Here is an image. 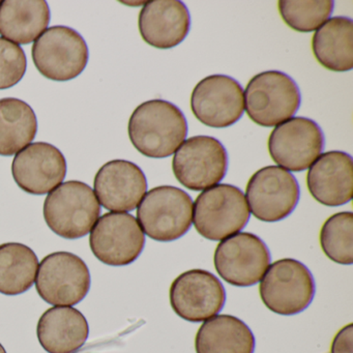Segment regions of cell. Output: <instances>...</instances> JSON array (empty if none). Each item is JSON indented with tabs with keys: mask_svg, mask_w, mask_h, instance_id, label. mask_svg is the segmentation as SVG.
<instances>
[{
	"mask_svg": "<svg viewBox=\"0 0 353 353\" xmlns=\"http://www.w3.org/2000/svg\"><path fill=\"white\" fill-rule=\"evenodd\" d=\"M137 219L148 237L161 243H170L183 237L191 228L193 200L179 188H154L138 206Z\"/></svg>",
	"mask_w": 353,
	"mask_h": 353,
	"instance_id": "3957f363",
	"label": "cell"
},
{
	"mask_svg": "<svg viewBox=\"0 0 353 353\" xmlns=\"http://www.w3.org/2000/svg\"><path fill=\"white\" fill-rule=\"evenodd\" d=\"M188 121L183 111L168 101L142 103L130 117L128 132L134 148L152 159L168 158L188 136Z\"/></svg>",
	"mask_w": 353,
	"mask_h": 353,
	"instance_id": "6da1fadb",
	"label": "cell"
},
{
	"mask_svg": "<svg viewBox=\"0 0 353 353\" xmlns=\"http://www.w3.org/2000/svg\"><path fill=\"white\" fill-rule=\"evenodd\" d=\"M173 311L189 322H203L220 313L226 301L222 282L212 272L191 270L179 274L170 287Z\"/></svg>",
	"mask_w": 353,
	"mask_h": 353,
	"instance_id": "5bb4252c",
	"label": "cell"
},
{
	"mask_svg": "<svg viewBox=\"0 0 353 353\" xmlns=\"http://www.w3.org/2000/svg\"><path fill=\"white\" fill-rule=\"evenodd\" d=\"M228 163V154L221 141L210 136H195L183 141L175 152L172 169L183 187L204 191L224 179Z\"/></svg>",
	"mask_w": 353,
	"mask_h": 353,
	"instance_id": "9c48e42d",
	"label": "cell"
},
{
	"mask_svg": "<svg viewBox=\"0 0 353 353\" xmlns=\"http://www.w3.org/2000/svg\"><path fill=\"white\" fill-rule=\"evenodd\" d=\"M43 212L46 224L55 234L77 239L92 231L100 216L101 205L90 185L69 181L48 194Z\"/></svg>",
	"mask_w": 353,
	"mask_h": 353,
	"instance_id": "7a4b0ae2",
	"label": "cell"
},
{
	"mask_svg": "<svg viewBox=\"0 0 353 353\" xmlns=\"http://www.w3.org/2000/svg\"><path fill=\"white\" fill-rule=\"evenodd\" d=\"M266 243L256 234L239 232L223 239L214 255V268L223 280L237 287L257 284L270 266Z\"/></svg>",
	"mask_w": 353,
	"mask_h": 353,
	"instance_id": "8fae6325",
	"label": "cell"
},
{
	"mask_svg": "<svg viewBox=\"0 0 353 353\" xmlns=\"http://www.w3.org/2000/svg\"><path fill=\"white\" fill-rule=\"evenodd\" d=\"M320 245L328 259L343 265L353 263V214H332L320 231Z\"/></svg>",
	"mask_w": 353,
	"mask_h": 353,
	"instance_id": "484cf974",
	"label": "cell"
},
{
	"mask_svg": "<svg viewBox=\"0 0 353 353\" xmlns=\"http://www.w3.org/2000/svg\"><path fill=\"white\" fill-rule=\"evenodd\" d=\"M32 61L47 79L65 82L81 75L88 63V44L79 32L68 26L45 30L32 49Z\"/></svg>",
	"mask_w": 353,
	"mask_h": 353,
	"instance_id": "52a82bcc",
	"label": "cell"
},
{
	"mask_svg": "<svg viewBox=\"0 0 353 353\" xmlns=\"http://www.w3.org/2000/svg\"><path fill=\"white\" fill-rule=\"evenodd\" d=\"M278 7L281 17L289 28L299 32H311L330 19L334 3L332 0H281Z\"/></svg>",
	"mask_w": 353,
	"mask_h": 353,
	"instance_id": "4316f807",
	"label": "cell"
},
{
	"mask_svg": "<svg viewBox=\"0 0 353 353\" xmlns=\"http://www.w3.org/2000/svg\"><path fill=\"white\" fill-rule=\"evenodd\" d=\"M193 222L201 236L219 241L247 226L250 210L243 191L221 183L202 192L193 204Z\"/></svg>",
	"mask_w": 353,
	"mask_h": 353,
	"instance_id": "277c9868",
	"label": "cell"
},
{
	"mask_svg": "<svg viewBox=\"0 0 353 353\" xmlns=\"http://www.w3.org/2000/svg\"><path fill=\"white\" fill-rule=\"evenodd\" d=\"M63 152L47 142H34L16 154L12 164L14 181L32 195H45L63 183L67 175Z\"/></svg>",
	"mask_w": 353,
	"mask_h": 353,
	"instance_id": "2e32d148",
	"label": "cell"
},
{
	"mask_svg": "<svg viewBox=\"0 0 353 353\" xmlns=\"http://www.w3.org/2000/svg\"><path fill=\"white\" fill-rule=\"evenodd\" d=\"M37 334L48 353H77L88 340L90 326L79 310L53 307L41 316Z\"/></svg>",
	"mask_w": 353,
	"mask_h": 353,
	"instance_id": "ffe728a7",
	"label": "cell"
},
{
	"mask_svg": "<svg viewBox=\"0 0 353 353\" xmlns=\"http://www.w3.org/2000/svg\"><path fill=\"white\" fill-rule=\"evenodd\" d=\"M28 59L20 45L0 37V90L13 88L26 73Z\"/></svg>",
	"mask_w": 353,
	"mask_h": 353,
	"instance_id": "83f0119b",
	"label": "cell"
},
{
	"mask_svg": "<svg viewBox=\"0 0 353 353\" xmlns=\"http://www.w3.org/2000/svg\"><path fill=\"white\" fill-rule=\"evenodd\" d=\"M196 353H254L251 328L232 315H216L204 321L195 339Z\"/></svg>",
	"mask_w": 353,
	"mask_h": 353,
	"instance_id": "7402d4cb",
	"label": "cell"
},
{
	"mask_svg": "<svg viewBox=\"0 0 353 353\" xmlns=\"http://www.w3.org/2000/svg\"><path fill=\"white\" fill-rule=\"evenodd\" d=\"M45 0L0 1V36L17 45L36 42L50 23Z\"/></svg>",
	"mask_w": 353,
	"mask_h": 353,
	"instance_id": "44dd1931",
	"label": "cell"
},
{
	"mask_svg": "<svg viewBox=\"0 0 353 353\" xmlns=\"http://www.w3.org/2000/svg\"><path fill=\"white\" fill-rule=\"evenodd\" d=\"M248 117L264 128L290 119L301 107V94L294 80L280 71L254 76L243 94Z\"/></svg>",
	"mask_w": 353,
	"mask_h": 353,
	"instance_id": "5b68a950",
	"label": "cell"
},
{
	"mask_svg": "<svg viewBox=\"0 0 353 353\" xmlns=\"http://www.w3.org/2000/svg\"><path fill=\"white\" fill-rule=\"evenodd\" d=\"M138 24L144 42L154 48L171 49L187 38L191 16L183 1L152 0L144 5Z\"/></svg>",
	"mask_w": 353,
	"mask_h": 353,
	"instance_id": "d6986e66",
	"label": "cell"
},
{
	"mask_svg": "<svg viewBox=\"0 0 353 353\" xmlns=\"http://www.w3.org/2000/svg\"><path fill=\"white\" fill-rule=\"evenodd\" d=\"M99 203L111 212H132L148 191V179L138 165L114 160L103 165L94 181Z\"/></svg>",
	"mask_w": 353,
	"mask_h": 353,
	"instance_id": "e0dca14e",
	"label": "cell"
},
{
	"mask_svg": "<svg viewBox=\"0 0 353 353\" xmlns=\"http://www.w3.org/2000/svg\"><path fill=\"white\" fill-rule=\"evenodd\" d=\"M352 346L353 325L350 323L339 330L332 340L330 353H352Z\"/></svg>",
	"mask_w": 353,
	"mask_h": 353,
	"instance_id": "f1b7e54d",
	"label": "cell"
},
{
	"mask_svg": "<svg viewBox=\"0 0 353 353\" xmlns=\"http://www.w3.org/2000/svg\"><path fill=\"white\" fill-rule=\"evenodd\" d=\"M301 190L292 173L280 166L259 169L248 181L245 197L249 210L262 222L284 220L292 214Z\"/></svg>",
	"mask_w": 353,
	"mask_h": 353,
	"instance_id": "30bf717a",
	"label": "cell"
},
{
	"mask_svg": "<svg viewBox=\"0 0 353 353\" xmlns=\"http://www.w3.org/2000/svg\"><path fill=\"white\" fill-rule=\"evenodd\" d=\"M36 288L50 305H75L90 289V272L85 262L70 252L49 254L39 264Z\"/></svg>",
	"mask_w": 353,
	"mask_h": 353,
	"instance_id": "ba28073f",
	"label": "cell"
},
{
	"mask_svg": "<svg viewBox=\"0 0 353 353\" xmlns=\"http://www.w3.org/2000/svg\"><path fill=\"white\" fill-rule=\"evenodd\" d=\"M259 286L262 303L270 311L292 316L305 311L315 296V281L299 260L284 258L268 266Z\"/></svg>",
	"mask_w": 353,
	"mask_h": 353,
	"instance_id": "8992f818",
	"label": "cell"
},
{
	"mask_svg": "<svg viewBox=\"0 0 353 353\" xmlns=\"http://www.w3.org/2000/svg\"><path fill=\"white\" fill-rule=\"evenodd\" d=\"M307 185L312 197L325 206H341L353 196V161L350 154L332 150L319 156L310 167Z\"/></svg>",
	"mask_w": 353,
	"mask_h": 353,
	"instance_id": "ac0fdd59",
	"label": "cell"
},
{
	"mask_svg": "<svg viewBox=\"0 0 353 353\" xmlns=\"http://www.w3.org/2000/svg\"><path fill=\"white\" fill-rule=\"evenodd\" d=\"M39 260L28 245L19 243L0 245V293L18 295L32 288Z\"/></svg>",
	"mask_w": 353,
	"mask_h": 353,
	"instance_id": "d4e9b609",
	"label": "cell"
},
{
	"mask_svg": "<svg viewBox=\"0 0 353 353\" xmlns=\"http://www.w3.org/2000/svg\"><path fill=\"white\" fill-rule=\"evenodd\" d=\"M34 109L16 98L0 100V156H13L30 145L37 136Z\"/></svg>",
	"mask_w": 353,
	"mask_h": 353,
	"instance_id": "cb8c5ba5",
	"label": "cell"
},
{
	"mask_svg": "<svg viewBox=\"0 0 353 353\" xmlns=\"http://www.w3.org/2000/svg\"><path fill=\"white\" fill-rule=\"evenodd\" d=\"M191 109L196 119L208 127L214 129L231 127L243 114V88L229 76H208L194 88Z\"/></svg>",
	"mask_w": 353,
	"mask_h": 353,
	"instance_id": "9a60e30c",
	"label": "cell"
},
{
	"mask_svg": "<svg viewBox=\"0 0 353 353\" xmlns=\"http://www.w3.org/2000/svg\"><path fill=\"white\" fill-rule=\"evenodd\" d=\"M323 132L316 121L293 117L276 125L268 138L272 161L293 172L307 170L323 152Z\"/></svg>",
	"mask_w": 353,
	"mask_h": 353,
	"instance_id": "4fadbf2b",
	"label": "cell"
},
{
	"mask_svg": "<svg viewBox=\"0 0 353 353\" xmlns=\"http://www.w3.org/2000/svg\"><path fill=\"white\" fill-rule=\"evenodd\" d=\"M312 49L318 63L332 72L353 69V21L336 16L320 26L312 39Z\"/></svg>",
	"mask_w": 353,
	"mask_h": 353,
	"instance_id": "603a6c76",
	"label": "cell"
},
{
	"mask_svg": "<svg viewBox=\"0 0 353 353\" xmlns=\"http://www.w3.org/2000/svg\"><path fill=\"white\" fill-rule=\"evenodd\" d=\"M0 353H7L5 347H3V345H1V343H0Z\"/></svg>",
	"mask_w": 353,
	"mask_h": 353,
	"instance_id": "f546056e",
	"label": "cell"
},
{
	"mask_svg": "<svg viewBox=\"0 0 353 353\" xmlns=\"http://www.w3.org/2000/svg\"><path fill=\"white\" fill-rule=\"evenodd\" d=\"M90 245L92 254L103 263L125 266L141 255L145 235L132 214L107 212L92 227Z\"/></svg>",
	"mask_w": 353,
	"mask_h": 353,
	"instance_id": "7c38bea8",
	"label": "cell"
}]
</instances>
